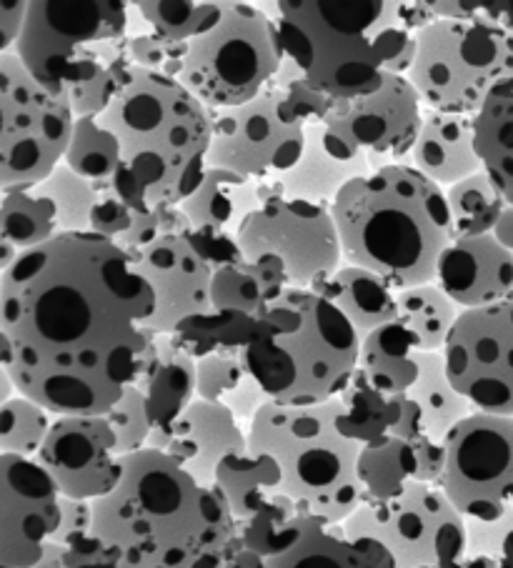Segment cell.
<instances>
[{
  "instance_id": "cell-1",
  "label": "cell",
  "mask_w": 513,
  "mask_h": 568,
  "mask_svg": "<svg viewBox=\"0 0 513 568\" xmlns=\"http://www.w3.org/2000/svg\"><path fill=\"white\" fill-rule=\"evenodd\" d=\"M151 283L95 233L23 253L0 281V331L18 394L61 416H105L145 374L155 333Z\"/></svg>"
},
{
  "instance_id": "cell-2",
  "label": "cell",
  "mask_w": 513,
  "mask_h": 568,
  "mask_svg": "<svg viewBox=\"0 0 513 568\" xmlns=\"http://www.w3.org/2000/svg\"><path fill=\"white\" fill-rule=\"evenodd\" d=\"M93 536L115 568H223L243 548L221 494L153 448L123 456L121 484L93 501Z\"/></svg>"
},
{
  "instance_id": "cell-3",
  "label": "cell",
  "mask_w": 513,
  "mask_h": 568,
  "mask_svg": "<svg viewBox=\"0 0 513 568\" xmlns=\"http://www.w3.org/2000/svg\"><path fill=\"white\" fill-rule=\"evenodd\" d=\"M343 263L406 291L436 281L453 243L446 191L409 163H389L351 181L331 205Z\"/></svg>"
},
{
  "instance_id": "cell-4",
  "label": "cell",
  "mask_w": 513,
  "mask_h": 568,
  "mask_svg": "<svg viewBox=\"0 0 513 568\" xmlns=\"http://www.w3.org/2000/svg\"><path fill=\"white\" fill-rule=\"evenodd\" d=\"M123 151L111 191L143 209L181 205L199 189L213 141V111L175 78L135 68L101 115Z\"/></svg>"
},
{
  "instance_id": "cell-5",
  "label": "cell",
  "mask_w": 513,
  "mask_h": 568,
  "mask_svg": "<svg viewBox=\"0 0 513 568\" xmlns=\"http://www.w3.org/2000/svg\"><path fill=\"white\" fill-rule=\"evenodd\" d=\"M123 0H31L16 43L28 71L71 105L76 119H101L131 83V11Z\"/></svg>"
},
{
  "instance_id": "cell-6",
  "label": "cell",
  "mask_w": 513,
  "mask_h": 568,
  "mask_svg": "<svg viewBox=\"0 0 513 568\" xmlns=\"http://www.w3.org/2000/svg\"><path fill=\"white\" fill-rule=\"evenodd\" d=\"M275 8L285 58L331 101L379 91L416 41L406 3L393 0H283Z\"/></svg>"
},
{
  "instance_id": "cell-7",
  "label": "cell",
  "mask_w": 513,
  "mask_h": 568,
  "mask_svg": "<svg viewBox=\"0 0 513 568\" xmlns=\"http://www.w3.org/2000/svg\"><path fill=\"white\" fill-rule=\"evenodd\" d=\"M361 336L311 288L275 298L243 348V364L279 406H319L339 398L359 371Z\"/></svg>"
},
{
  "instance_id": "cell-8",
  "label": "cell",
  "mask_w": 513,
  "mask_h": 568,
  "mask_svg": "<svg viewBox=\"0 0 513 568\" xmlns=\"http://www.w3.org/2000/svg\"><path fill=\"white\" fill-rule=\"evenodd\" d=\"M341 400L319 406H279L269 400L249 424V448L275 458L283 494L303 514L343 526L363 504L361 444L341 434Z\"/></svg>"
},
{
  "instance_id": "cell-9",
  "label": "cell",
  "mask_w": 513,
  "mask_h": 568,
  "mask_svg": "<svg viewBox=\"0 0 513 568\" xmlns=\"http://www.w3.org/2000/svg\"><path fill=\"white\" fill-rule=\"evenodd\" d=\"M416 63L406 75L426 111L479 115L513 88V31L436 18L416 33Z\"/></svg>"
},
{
  "instance_id": "cell-10",
  "label": "cell",
  "mask_w": 513,
  "mask_h": 568,
  "mask_svg": "<svg viewBox=\"0 0 513 568\" xmlns=\"http://www.w3.org/2000/svg\"><path fill=\"white\" fill-rule=\"evenodd\" d=\"M285 61L279 26L253 3H221V21L189 43L179 81L211 111L251 103Z\"/></svg>"
},
{
  "instance_id": "cell-11",
  "label": "cell",
  "mask_w": 513,
  "mask_h": 568,
  "mask_svg": "<svg viewBox=\"0 0 513 568\" xmlns=\"http://www.w3.org/2000/svg\"><path fill=\"white\" fill-rule=\"evenodd\" d=\"M76 115L16 51L0 58V195L43 183L63 163Z\"/></svg>"
},
{
  "instance_id": "cell-12",
  "label": "cell",
  "mask_w": 513,
  "mask_h": 568,
  "mask_svg": "<svg viewBox=\"0 0 513 568\" xmlns=\"http://www.w3.org/2000/svg\"><path fill=\"white\" fill-rule=\"evenodd\" d=\"M343 534L381 544L396 568H459L469 546L466 518L439 486L419 481L391 501L363 498Z\"/></svg>"
},
{
  "instance_id": "cell-13",
  "label": "cell",
  "mask_w": 513,
  "mask_h": 568,
  "mask_svg": "<svg viewBox=\"0 0 513 568\" xmlns=\"http://www.w3.org/2000/svg\"><path fill=\"white\" fill-rule=\"evenodd\" d=\"M439 488L469 521H496L513 508V416L471 414L443 440Z\"/></svg>"
},
{
  "instance_id": "cell-14",
  "label": "cell",
  "mask_w": 513,
  "mask_h": 568,
  "mask_svg": "<svg viewBox=\"0 0 513 568\" xmlns=\"http://www.w3.org/2000/svg\"><path fill=\"white\" fill-rule=\"evenodd\" d=\"M243 261L279 256L291 288H313L343 266L331 205L279 199L253 211L235 233Z\"/></svg>"
},
{
  "instance_id": "cell-15",
  "label": "cell",
  "mask_w": 513,
  "mask_h": 568,
  "mask_svg": "<svg viewBox=\"0 0 513 568\" xmlns=\"http://www.w3.org/2000/svg\"><path fill=\"white\" fill-rule=\"evenodd\" d=\"M305 125L285 108V91L269 85L251 103L213 111L209 169L273 181L299 163Z\"/></svg>"
},
{
  "instance_id": "cell-16",
  "label": "cell",
  "mask_w": 513,
  "mask_h": 568,
  "mask_svg": "<svg viewBox=\"0 0 513 568\" xmlns=\"http://www.w3.org/2000/svg\"><path fill=\"white\" fill-rule=\"evenodd\" d=\"M443 361L453 388L476 414L513 416V298L461 311Z\"/></svg>"
},
{
  "instance_id": "cell-17",
  "label": "cell",
  "mask_w": 513,
  "mask_h": 568,
  "mask_svg": "<svg viewBox=\"0 0 513 568\" xmlns=\"http://www.w3.org/2000/svg\"><path fill=\"white\" fill-rule=\"evenodd\" d=\"M61 526V491L36 458L0 454V568H31Z\"/></svg>"
},
{
  "instance_id": "cell-18",
  "label": "cell",
  "mask_w": 513,
  "mask_h": 568,
  "mask_svg": "<svg viewBox=\"0 0 513 568\" xmlns=\"http://www.w3.org/2000/svg\"><path fill=\"white\" fill-rule=\"evenodd\" d=\"M423 111L426 108L409 78L389 73L379 91L353 101H333L323 125L366 153L376 171L403 163L416 143Z\"/></svg>"
},
{
  "instance_id": "cell-19",
  "label": "cell",
  "mask_w": 513,
  "mask_h": 568,
  "mask_svg": "<svg viewBox=\"0 0 513 568\" xmlns=\"http://www.w3.org/2000/svg\"><path fill=\"white\" fill-rule=\"evenodd\" d=\"M66 498L98 501L123 478V456L105 416H61L36 458Z\"/></svg>"
},
{
  "instance_id": "cell-20",
  "label": "cell",
  "mask_w": 513,
  "mask_h": 568,
  "mask_svg": "<svg viewBox=\"0 0 513 568\" xmlns=\"http://www.w3.org/2000/svg\"><path fill=\"white\" fill-rule=\"evenodd\" d=\"M133 261L153 288L155 311L145 328L155 336H173L181 323L213 311L211 283L215 268L195 246L191 233L158 239L133 253Z\"/></svg>"
},
{
  "instance_id": "cell-21",
  "label": "cell",
  "mask_w": 513,
  "mask_h": 568,
  "mask_svg": "<svg viewBox=\"0 0 513 568\" xmlns=\"http://www.w3.org/2000/svg\"><path fill=\"white\" fill-rule=\"evenodd\" d=\"M148 448L171 456L201 486L213 488L223 458L249 450V428L223 404L195 398L171 426L153 428Z\"/></svg>"
},
{
  "instance_id": "cell-22",
  "label": "cell",
  "mask_w": 513,
  "mask_h": 568,
  "mask_svg": "<svg viewBox=\"0 0 513 568\" xmlns=\"http://www.w3.org/2000/svg\"><path fill=\"white\" fill-rule=\"evenodd\" d=\"M436 283L461 311L489 308L513 298V253L493 233L456 239L443 251Z\"/></svg>"
},
{
  "instance_id": "cell-23",
  "label": "cell",
  "mask_w": 513,
  "mask_h": 568,
  "mask_svg": "<svg viewBox=\"0 0 513 568\" xmlns=\"http://www.w3.org/2000/svg\"><path fill=\"white\" fill-rule=\"evenodd\" d=\"M373 171L371 159L356 145L343 141L323 123L305 125V143L299 163L279 175L283 199L333 205L351 181Z\"/></svg>"
},
{
  "instance_id": "cell-24",
  "label": "cell",
  "mask_w": 513,
  "mask_h": 568,
  "mask_svg": "<svg viewBox=\"0 0 513 568\" xmlns=\"http://www.w3.org/2000/svg\"><path fill=\"white\" fill-rule=\"evenodd\" d=\"M443 191L483 171L476 149V115L423 111V123L406 161Z\"/></svg>"
},
{
  "instance_id": "cell-25",
  "label": "cell",
  "mask_w": 513,
  "mask_h": 568,
  "mask_svg": "<svg viewBox=\"0 0 513 568\" xmlns=\"http://www.w3.org/2000/svg\"><path fill=\"white\" fill-rule=\"evenodd\" d=\"M261 205V181L225 169H205L201 185L179 209L195 233L235 239L243 221Z\"/></svg>"
},
{
  "instance_id": "cell-26",
  "label": "cell",
  "mask_w": 513,
  "mask_h": 568,
  "mask_svg": "<svg viewBox=\"0 0 513 568\" xmlns=\"http://www.w3.org/2000/svg\"><path fill=\"white\" fill-rule=\"evenodd\" d=\"M311 291L331 301L351 321V326L359 331L361 338L399 321L396 291L366 268L343 263L339 271L315 283Z\"/></svg>"
},
{
  "instance_id": "cell-27",
  "label": "cell",
  "mask_w": 513,
  "mask_h": 568,
  "mask_svg": "<svg viewBox=\"0 0 513 568\" xmlns=\"http://www.w3.org/2000/svg\"><path fill=\"white\" fill-rule=\"evenodd\" d=\"M143 390L153 428H165L195 400V358L175 336H155V354L135 384Z\"/></svg>"
},
{
  "instance_id": "cell-28",
  "label": "cell",
  "mask_w": 513,
  "mask_h": 568,
  "mask_svg": "<svg viewBox=\"0 0 513 568\" xmlns=\"http://www.w3.org/2000/svg\"><path fill=\"white\" fill-rule=\"evenodd\" d=\"M213 488L231 508L235 524H245L283 494V474L273 456L249 448L223 458Z\"/></svg>"
},
{
  "instance_id": "cell-29",
  "label": "cell",
  "mask_w": 513,
  "mask_h": 568,
  "mask_svg": "<svg viewBox=\"0 0 513 568\" xmlns=\"http://www.w3.org/2000/svg\"><path fill=\"white\" fill-rule=\"evenodd\" d=\"M271 568H396L391 554L371 538H351L343 526L319 524L291 551L271 558Z\"/></svg>"
},
{
  "instance_id": "cell-30",
  "label": "cell",
  "mask_w": 513,
  "mask_h": 568,
  "mask_svg": "<svg viewBox=\"0 0 513 568\" xmlns=\"http://www.w3.org/2000/svg\"><path fill=\"white\" fill-rule=\"evenodd\" d=\"M195 398L223 404L241 424H251L269 404V396L243 364V351H215L195 358Z\"/></svg>"
},
{
  "instance_id": "cell-31",
  "label": "cell",
  "mask_w": 513,
  "mask_h": 568,
  "mask_svg": "<svg viewBox=\"0 0 513 568\" xmlns=\"http://www.w3.org/2000/svg\"><path fill=\"white\" fill-rule=\"evenodd\" d=\"M416 341L401 323H389L361 338L359 371L383 394L406 396L419 378Z\"/></svg>"
},
{
  "instance_id": "cell-32",
  "label": "cell",
  "mask_w": 513,
  "mask_h": 568,
  "mask_svg": "<svg viewBox=\"0 0 513 568\" xmlns=\"http://www.w3.org/2000/svg\"><path fill=\"white\" fill-rule=\"evenodd\" d=\"M341 400V416L339 428L343 436L356 440L361 446L379 444V440L393 438L396 426L403 416V404L406 396H391L383 394L373 384L363 378L361 371H356L351 378L346 390L339 396Z\"/></svg>"
},
{
  "instance_id": "cell-33",
  "label": "cell",
  "mask_w": 513,
  "mask_h": 568,
  "mask_svg": "<svg viewBox=\"0 0 513 568\" xmlns=\"http://www.w3.org/2000/svg\"><path fill=\"white\" fill-rule=\"evenodd\" d=\"M406 396L421 408L423 434L436 444H443L463 418L476 414L449 381L443 354H419V378Z\"/></svg>"
},
{
  "instance_id": "cell-34",
  "label": "cell",
  "mask_w": 513,
  "mask_h": 568,
  "mask_svg": "<svg viewBox=\"0 0 513 568\" xmlns=\"http://www.w3.org/2000/svg\"><path fill=\"white\" fill-rule=\"evenodd\" d=\"M399 321L416 341L421 354H443L461 308L436 281L396 293Z\"/></svg>"
},
{
  "instance_id": "cell-35",
  "label": "cell",
  "mask_w": 513,
  "mask_h": 568,
  "mask_svg": "<svg viewBox=\"0 0 513 568\" xmlns=\"http://www.w3.org/2000/svg\"><path fill=\"white\" fill-rule=\"evenodd\" d=\"M319 524L325 521L303 514L293 498L279 494L251 521L239 524V536L243 548L271 561V558L291 551L295 544H301L305 534L313 531Z\"/></svg>"
},
{
  "instance_id": "cell-36",
  "label": "cell",
  "mask_w": 513,
  "mask_h": 568,
  "mask_svg": "<svg viewBox=\"0 0 513 568\" xmlns=\"http://www.w3.org/2000/svg\"><path fill=\"white\" fill-rule=\"evenodd\" d=\"M419 478L416 448L409 440L386 438L361 448L359 481L363 498L369 501H391L401 496Z\"/></svg>"
},
{
  "instance_id": "cell-37",
  "label": "cell",
  "mask_w": 513,
  "mask_h": 568,
  "mask_svg": "<svg viewBox=\"0 0 513 568\" xmlns=\"http://www.w3.org/2000/svg\"><path fill=\"white\" fill-rule=\"evenodd\" d=\"M476 149L483 171L513 209V88L493 95L476 115Z\"/></svg>"
},
{
  "instance_id": "cell-38",
  "label": "cell",
  "mask_w": 513,
  "mask_h": 568,
  "mask_svg": "<svg viewBox=\"0 0 513 568\" xmlns=\"http://www.w3.org/2000/svg\"><path fill=\"white\" fill-rule=\"evenodd\" d=\"M58 236H61V225H58L56 203L38 185L3 195L0 239L11 243L16 251L28 253L41 248Z\"/></svg>"
},
{
  "instance_id": "cell-39",
  "label": "cell",
  "mask_w": 513,
  "mask_h": 568,
  "mask_svg": "<svg viewBox=\"0 0 513 568\" xmlns=\"http://www.w3.org/2000/svg\"><path fill=\"white\" fill-rule=\"evenodd\" d=\"M63 163L91 181L98 191H111L123 169V151L115 135L98 119H76Z\"/></svg>"
},
{
  "instance_id": "cell-40",
  "label": "cell",
  "mask_w": 513,
  "mask_h": 568,
  "mask_svg": "<svg viewBox=\"0 0 513 568\" xmlns=\"http://www.w3.org/2000/svg\"><path fill=\"white\" fill-rule=\"evenodd\" d=\"M446 203L453 225V241L489 236L496 231L503 211L509 209L496 183L486 171L446 189Z\"/></svg>"
},
{
  "instance_id": "cell-41",
  "label": "cell",
  "mask_w": 513,
  "mask_h": 568,
  "mask_svg": "<svg viewBox=\"0 0 513 568\" xmlns=\"http://www.w3.org/2000/svg\"><path fill=\"white\" fill-rule=\"evenodd\" d=\"M141 21L153 33L175 43H191L219 26L221 3H195V0H141L131 3Z\"/></svg>"
},
{
  "instance_id": "cell-42",
  "label": "cell",
  "mask_w": 513,
  "mask_h": 568,
  "mask_svg": "<svg viewBox=\"0 0 513 568\" xmlns=\"http://www.w3.org/2000/svg\"><path fill=\"white\" fill-rule=\"evenodd\" d=\"M255 326H259V318L211 311L181 323L173 336L193 358H203L215 351H243L253 341Z\"/></svg>"
},
{
  "instance_id": "cell-43",
  "label": "cell",
  "mask_w": 513,
  "mask_h": 568,
  "mask_svg": "<svg viewBox=\"0 0 513 568\" xmlns=\"http://www.w3.org/2000/svg\"><path fill=\"white\" fill-rule=\"evenodd\" d=\"M38 189L56 203L61 236L93 233L91 215L98 199H101V191L91 181H86L83 175H78L66 163H61L43 183H38Z\"/></svg>"
},
{
  "instance_id": "cell-44",
  "label": "cell",
  "mask_w": 513,
  "mask_h": 568,
  "mask_svg": "<svg viewBox=\"0 0 513 568\" xmlns=\"http://www.w3.org/2000/svg\"><path fill=\"white\" fill-rule=\"evenodd\" d=\"M53 424L51 410L21 394L13 396L0 408V454L38 458Z\"/></svg>"
},
{
  "instance_id": "cell-45",
  "label": "cell",
  "mask_w": 513,
  "mask_h": 568,
  "mask_svg": "<svg viewBox=\"0 0 513 568\" xmlns=\"http://www.w3.org/2000/svg\"><path fill=\"white\" fill-rule=\"evenodd\" d=\"M211 303L213 311L241 313V316L259 318L269 308L263 286L245 261L229 263L213 271L211 283Z\"/></svg>"
},
{
  "instance_id": "cell-46",
  "label": "cell",
  "mask_w": 513,
  "mask_h": 568,
  "mask_svg": "<svg viewBox=\"0 0 513 568\" xmlns=\"http://www.w3.org/2000/svg\"><path fill=\"white\" fill-rule=\"evenodd\" d=\"M105 418L118 438L121 456H131V454H138V450L148 448V438L153 434V418H151V410H148V400L141 388L138 386L128 388L121 396V400L108 410Z\"/></svg>"
},
{
  "instance_id": "cell-47",
  "label": "cell",
  "mask_w": 513,
  "mask_h": 568,
  "mask_svg": "<svg viewBox=\"0 0 513 568\" xmlns=\"http://www.w3.org/2000/svg\"><path fill=\"white\" fill-rule=\"evenodd\" d=\"M128 58L141 71L175 78L179 81L185 58H189V43L168 41V38L158 36L148 28V31L131 33V38H128Z\"/></svg>"
},
{
  "instance_id": "cell-48",
  "label": "cell",
  "mask_w": 513,
  "mask_h": 568,
  "mask_svg": "<svg viewBox=\"0 0 513 568\" xmlns=\"http://www.w3.org/2000/svg\"><path fill=\"white\" fill-rule=\"evenodd\" d=\"M31 568H115L108 548L91 534L76 544H51L41 561Z\"/></svg>"
},
{
  "instance_id": "cell-49",
  "label": "cell",
  "mask_w": 513,
  "mask_h": 568,
  "mask_svg": "<svg viewBox=\"0 0 513 568\" xmlns=\"http://www.w3.org/2000/svg\"><path fill=\"white\" fill-rule=\"evenodd\" d=\"M285 91V108L299 119L303 125L323 123L325 115L331 111V98L315 91V88L305 81V78H295L293 83L283 88Z\"/></svg>"
},
{
  "instance_id": "cell-50",
  "label": "cell",
  "mask_w": 513,
  "mask_h": 568,
  "mask_svg": "<svg viewBox=\"0 0 513 568\" xmlns=\"http://www.w3.org/2000/svg\"><path fill=\"white\" fill-rule=\"evenodd\" d=\"M93 534V501L61 496V526L51 544H76Z\"/></svg>"
},
{
  "instance_id": "cell-51",
  "label": "cell",
  "mask_w": 513,
  "mask_h": 568,
  "mask_svg": "<svg viewBox=\"0 0 513 568\" xmlns=\"http://www.w3.org/2000/svg\"><path fill=\"white\" fill-rule=\"evenodd\" d=\"M251 266V271L255 273V278H259V283L263 286V293H265V301H269V306L275 301L281 298L285 291L291 288L289 283V271H285L283 261L279 256H261L255 261H245Z\"/></svg>"
},
{
  "instance_id": "cell-52",
  "label": "cell",
  "mask_w": 513,
  "mask_h": 568,
  "mask_svg": "<svg viewBox=\"0 0 513 568\" xmlns=\"http://www.w3.org/2000/svg\"><path fill=\"white\" fill-rule=\"evenodd\" d=\"M416 462H419V484H429V486H439L443 471H446V446L436 444L429 436H421L416 444Z\"/></svg>"
},
{
  "instance_id": "cell-53",
  "label": "cell",
  "mask_w": 513,
  "mask_h": 568,
  "mask_svg": "<svg viewBox=\"0 0 513 568\" xmlns=\"http://www.w3.org/2000/svg\"><path fill=\"white\" fill-rule=\"evenodd\" d=\"M28 13V0H0V58L16 51Z\"/></svg>"
},
{
  "instance_id": "cell-54",
  "label": "cell",
  "mask_w": 513,
  "mask_h": 568,
  "mask_svg": "<svg viewBox=\"0 0 513 568\" xmlns=\"http://www.w3.org/2000/svg\"><path fill=\"white\" fill-rule=\"evenodd\" d=\"M223 568H271V564L269 558H263L255 551H249V548H239V551L223 564Z\"/></svg>"
},
{
  "instance_id": "cell-55",
  "label": "cell",
  "mask_w": 513,
  "mask_h": 568,
  "mask_svg": "<svg viewBox=\"0 0 513 568\" xmlns=\"http://www.w3.org/2000/svg\"><path fill=\"white\" fill-rule=\"evenodd\" d=\"M493 236H496V241L501 243L503 248H509L513 253V209H511V205L506 211H503L496 231H493Z\"/></svg>"
},
{
  "instance_id": "cell-56",
  "label": "cell",
  "mask_w": 513,
  "mask_h": 568,
  "mask_svg": "<svg viewBox=\"0 0 513 568\" xmlns=\"http://www.w3.org/2000/svg\"><path fill=\"white\" fill-rule=\"evenodd\" d=\"M21 256H23L21 251H16V248L11 246V243L0 239V276H3V273L11 271V268L16 266V261L21 258Z\"/></svg>"
},
{
  "instance_id": "cell-57",
  "label": "cell",
  "mask_w": 513,
  "mask_h": 568,
  "mask_svg": "<svg viewBox=\"0 0 513 568\" xmlns=\"http://www.w3.org/2000/svg\"><path fill=\"white\" fill-rule=\"evenodd\" d=\"M499 568H513V526L509 528L506 538H503V546L499 554Z\"/></svg>"
},
{
  "instance_id": "cell-58",
  "label": "cell",
  "mask_w": 513,
  "mask_h": 568,
  "mask_svg": "<svg viewBox=\"0 0 513 568\" xmlns=\"http://www.w3.org/2000/svg\"><path fill=\"white\" fill-rule=\"evenodd\" d=\"M13 366V348H11V341L3 331H0V371H11Z\"/></svg>"
},
{
  "instance_id": "cell-59",
  "label": "cell",
  "mask_w": 513,
  "mask_h": 568,
  "mask_svg": "<svg viewBox=\"0 0 513 568\" xmlns=\"http://www.w3.org/2000/svg\"><path fill=\"white\" fill-rule=\"evenodd\" d=\"M461 568H499V561H496V558H491V556H471V554H466Z\"/></svg>"
},
{
  "instance_id": "cell-60",
  "label": "cell",
  "mask_w": 513,
  "mask_h": 568,
  "mask_svg": "<svg viewBox=\"0 0 513 568\" xmlns=\"http://www.w3.org/2000/svg\"><path fill=\"white\" fill-rule=\"evenodd\" d=\"M0 209H3V195H0Z\"/></svg>"
},
{
  "instance_id": "cell-61",
  "label": "cell",
  "mask_w": 513,
  "mask_h": 568,
  "mask_svg": "<svg viewBox=\"0 0 513 568\" xmlns=\"http://www.w3.org/2000/svg\"><path fill=\"white\" fill-rule=\"evenodd\" d=\"M0 281H3V276H0Z\"/></svg>"
}]
</instances>
